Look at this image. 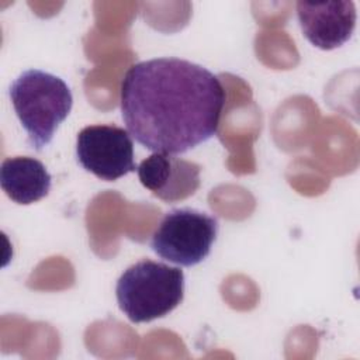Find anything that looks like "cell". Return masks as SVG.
<instances>
[{"label": "cell", "mask_w": 360, "mask_h": 360, "mask_svg": "<svg viewBox=\"0 0 360 360\" xmlns=\"http://www.w3.org/2000/svg\"><path fill=\"white\" fill-rule=\"evenodd\" d=\"M225 98L218 76L180 58L135 63L120 87L129 135L152 152L170 155L184 153L217 134Z\"/></svg>", "instance_id": "cell-1"}, {"label": "cell", "mask_w": 360, "mask_h": 360, "mask_svg": "<svg viewBox=\"0 0 360 360\" xmlns=\"http://www.w3.org/2000/svg\"><path fill=\"white\" fill-rule=\"evenodd\" d=\"M8 94L28 135V145L41 152L72 110L73 96L69 86L52 73L30 69L11 83Z\"/></svg>", "instance_id": "cell-2"}, {"label": "cell", "mask_w": 360, "mask_h": 360, "mask_svg": "<svg viewBox=\"0 0 360 360\" xmlns=\"http://www.w3.org/2000/svg\"><path fill=\"white\" fill-rule=\"evenodd\" d=\"M120 309L134 323L163 318L184 297V273L162 262L142 259L131 264L117 280Z\"/></svg>", "instance_id": "cell-3"}, {"label": "cell", "mask_w": 360, "mask_h": 360, "mask_svg": "<svg viewBox=\"0 0 360 360\" xmlns=\"http://www.w3.org/2000/svg\"><path fill=\"white\" fill-rule=\"evenodd\" d=\"M218 228L217 218L202 211L174 208L165 214L152 233L150 248L165 260L191 267L211 253Z\"/></svg>", "instance_id": "cell-4"}, {"label": "cell", "mask_w": 360, "mask_h": 360, "mask_svg": "<svg viewBox=\"0 0 360 360\" xmlns=\"http://www.w3.org/2000/svg\"><path fill=\"white\" fill-rule=\"evenodd\" d=\"M76 158L84 170L105 181H114L138 167L134 162L132 136L117 125L83 128L76 138Z\"/></svg>", "instance_id": "cell-5"}, {"label": "cell", "mask_w": 360, "mask_h": 360, "mask_svg": "<svg viewBox=\"0 0 360 360\" xmlns=\"http://www.w3.org/2000/svg\"><path fill=\"white\" fill-rule=\"evenodd\" d=\"M297 17L304 37L322 51L346 44L356 28V6L352 0L297 3Z\"/></svg>", "instance_id": "cell-6"}, {"label": "cell", "mask_w": 360, "mask_h": 360, "mask_svg": "<svg viewBox=\"0 0 360 360\" xmlns=\"http://www.w3.org/2000/svg\"><path fill=\"white\" fill-rule=\"evenodd\" d=\"M200 172L197 163L162 152H153L136 167L141 184L166 202L193 195L200 186Z\"/></svg>", "instance_id": "cell-7"}, {"label": "cell", "mask_w": 360, "mask_h": 360, "mask_svg": "<svg viewBox=\"0 0 360 360\" xmlns=\"http://www.w3.org/2000/svg\"><path fill=\"white\" fill-rule=\"evenodd\" d=\"M0 184L10 200L28 205L48 195L52 177L42 162L30 156H14L3 160Z\"/></svg>", "instance_id": "cell-8"}]
</instances>
